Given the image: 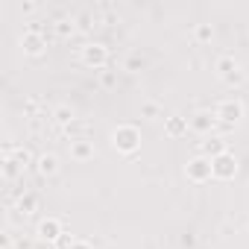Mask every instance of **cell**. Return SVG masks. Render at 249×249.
I'll use <instances>...</instances> for the list:
<instances>
[{
	"label": "cell",
	"instance_id": "4fadbf2b",
	"mask_svg": "<svg viewBox=\"0 0 249 249\" xmlns=\"http://www.w3.org/2000/svg\"><path fill=\"white\" fill-rule=\"evenodd\" d=\"M79 132H85V123H82V120H73V123H68V126H65V135H68L71 141H76L73 135H79Z\"/></svg>",
	"mask_w": 249,
	"mask_h": 249
},
{
	"label": "cell",
	"instance_id": "d6986e66",
	"mask_svg": "<svg viewBox=\"0 0 249 249\" xmlns=\"http://www.w3.org/2000/svg\"><path fill=\"white\" fill-rule=\"evenodd\" d=\"M71 249H91V246H88L85 240H73V246H71Z\"/></svg>",
	"mask_w": 249,
	"mask_h": 249
},
{
	"label": "cell",
	"instance_id": "7c38bea8",
	"mask_svg": "<svg viewBox=\"0 0 249 249\" xmlns=\"http://www.w3.org/2000/svg\"><path fill=\"white\" fill-rule=\"evenodd\" d=\"M188 129V120H182V117H170L167 120V135H182Z\"/></svg>",
	"mask_w": 249,
	"mask_h": 249
},
{
	"label": "cell",
	"instance_id": "9c48e42d",
	"mask_svg": "<svg viewBox=\"0 0 249 249\" xmlns=\"http://www.w3.org/2000/svg\"><path fill=\"white\" fill-rule=\"evenodd\" d=\"M36 170H38L41 176H53V173L59 170V159H56L53 153H44V156L36 159Z\"/></svg>",
	"mask_w": 249,
	"mask_h": 249
},
{
	"label": "cell",
	"instance_id": "6da1fadb",
	"mask_svg": "<svg viewBox=\"0 0 249 249\" xmlns=\"http://www.w3.org/2000/svg\"><path fill=\"white\" fill-rule=\"evenodd\" d=\"M111 144H114V150H120V153H135L138 144H141L138 126H135V123H123V126H117L114 135H111Z\"/></svg>",
	"mask_w": 249,
	"mask_h": 249
},
{
	"label": "cell",
	"instance_id": "8fae6325",
	"mask_svg": "<svg viewBox=\"0 0 249 249\" xmlns=\"http://www.w3.org/2000/svg\"><path fill=\"white\" fill-rule=\"evenodd\" d=\"M191 126H194L196 132H208V129L214 126V117H211V114H205V111H199V114H194Z\"/></svg>",
	"mask_w": 249,
	"mask_h": 249
},
{
	"label": "cell",
	"instance_id": "5b68a950",
	"mask_svg": "<svg viewBox=\"0 0 249 249\" xmlns=\"http://www.w3.org/2000/svg\"><path fill=\"white\" fill-rule=\"evenodd\" d=\"M214 176V170H211V159H194L191 164H188V179H194V182H205V179H211Z\"/></svg>",
	"mask_w": 249,
	"mask_h": 249
},
{
	"label": "cell",
	"instance_id": "2e32d148",
	"mask_svg": "<svg viewBox=\"0 0 249 249\" xmlns=\"http://www.w3.org/2000/svg\"><path fill=\"white\" fill-rule=\"evenodd\" d=\"M211 36H214V30H211L208 24H199V27H196V38H199V41H208Z\"/></svg>",
	"mask_w": 249,
	"mask_h": 249
},
{
	"label": "cell",
	"instance_id": "3957f363",
	"mask_svg": "<svg viewBox=\"0 0 249 249\" xmlns=\"http://www.w3.org/2000/svg\"><path fill=\"white\" fill-rule=\"evenodd\" d=\"M211 170H214V179H231L237 173V161L229 153H223V156L211 159Z\"/></svg>",
	"mask_w": 249,
	"mask_h": 249
},
{
	"label": "cell",
	"instance_id": "e0dca14e",
	"mask_svg": "<svg viewBox=\"0 0 249 249\" xmlns=\"http://www.w3.org/2000/svg\"><path fill=\"white\" fill-rule=\"evenodd\" d=\"M33 208H36V196H24L21 199V211L24 214H33Z\"/></svg>",
	"mask_w": 249,
	"mask_h": 249
},
{
	"label": "cell",
	"instance_id": "9a60e30c",
	"mask_svg": "<svg viewBox=\"0 0 249 249\" xmlns=\"http://www.w3.org/2000/svg\"><path fill=\"white\" fill-rule=\"evenodd\" d=\"M53 117H56L59 123H65V126H68V123H73V111H71V108H65V106H62V108H56V111H53Z\"/></svg>",
	"mask_w": 249,
	"mask_h": 249
},
{
	"label": "cell",
	"instance_id": "30bf717a",
	"mask_svg": "<svg viewBox=\"0 0 249 249\" xmlns=\"http://www.w3.org/2000/svg\"><path fill=\"white\" fill-rule=\"evenodd\" d=\"M217 73H220L223 79H229V82H231V79H237V62H234V59H229V56H223V59L217 62Z\"/></svg>",
	"mask_w": 249,
	"mask_h": 249
},
{
	"label": "cell",
	"instance_id": "5bb4252c",
	"mask_svg": "<svg viewBox=\"0 0 249 249\" xmlns=\"http://www.w3.org/2000/svg\"><path fill=\"white\" fill-rule=\"evenodd\" d=\"M202 150H205V153H211V159H217V156H223V153H226V144H223V141H208Z\"/></svg>",
	"mask_w": 249,
	"mask_h": 249
},
{
	"label": "cell",
	"instance_id": "52a82bcc",
	"mask_svg": "<svg viewBox=\"0 0 249 249\" xmlns=\"http://www.w3.org/2000/svg\"><path fill=\"white\" fill-rule=\"evenodd\" d=\"M21 47H24L30 56H38V53L47 47V41H44L38 33H33V30H30V33H24V36H21Z\"/></svg>",
	"mask_w": 249,
	"mask_h": 249
},
{
	"label": "cell",
	"instance_id": "ac0fdd59",
	"mask_svg": "<svg viewBox=\"0 0 249 249\" xmlns=\"http://www.w3.org/2000/svg\"><path fill=\"white\" fill-rule=\"evenodd\" d=\"M156 111H159L156 103H147V106H144V117H156Z\"/></svg>",
	"mask_w": 249,
	"mask_h": 249
},
{
	"label": "cell",
	"instance_id": "ba28073f",
	"mask_svg": "<svg viewBox=\"0 0 249 249\" xmlns=\"http://www.w3.org/2000/svg\"><path fill=\"white\" fill-rule=\"evenodd\" d=\"M71 156H73L76 161L94 159V144H91V141H85V138H76V141H71Z\"/></svg>",
	"mask_w": 249,
	"mask_h": 249
},
{
	"label": "cell",
	"instance_id": "7a4b0ae2",
	"mask_svg": "<svg viewBox=\"0 0 249 249\" xmlns=\"http://www.w3.org/2000/svg\"><path fill=\"white\" fill-rule=\"evenodd\" d=\"M214 117H220L226 126H231V123H237L240 117H243V106L237 103V100H223L220 106H217V114Z\"/></svg>",
	"mask_w": 249,
	"mask_h": 249
},
{
	"label": "cell",
	"instance_id": "277c9868",
	"mask_svg": "<svg viewBox=\"0 0 249 249\" xmlns=\"http://www.w3.org/2000/svg\"><path fill=\"white\" fill-rule=\"evenodd\" d=\"M82 62L91 65V68H106V62H108V50H106V44H85V50H82Z\"/></svg>",
	"mask_w": 249,
	"mask_h": 249
},
{
	"label": "cell",
	"instance_id": "8992f818",
	"mask_svg": "<svg viewBox=\"0 0 249 249\" xmlns=\"http://www.w3.org/2000/svg\"><path fill=\"white\" fill-rule=\"evenodd\" d=\"M62 234H65V231H62V223H59V220L47 217V220L38 223V237H41V240H59Z\"/></svg>",
	"mask_w": 249,
	"mask_h": 249
}]
</instances>
